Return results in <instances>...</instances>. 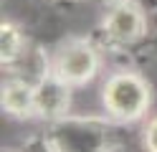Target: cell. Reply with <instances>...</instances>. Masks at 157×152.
Masks as SVG:
<instances>
[{
  "label": "cell",
  "instance_id": "obj_1",
  "mask_svg": "<svg viewBox=\"0 0 157 152\" xmlns=\"http://www.w3.org/2000/svg\"><path fill=\"white\" fill-rule=\"evenodd\" d=\"M53 152H117L124 145L122 122L101 117H61L46 132Z\"/></svg>",
  "mask_w": 157,
  "mask_h": 152
},
{
  "label": "cell",
  "instance_id": "obj_2",
  "mask_svg": "<svg viewBox=\"0 0 157 152\" xmlns=\"http://www.w3.org/2000/svg\"><path fill=\"white\" fill-rule=\"evenodd\" d=\"M101 101L109 117H114L117 122H137L147 114L152 101V91L150 84L134 71H119V74L109 76V81L104 84L101 91Z\"/></svg>",
  "mask_w": 157,
  "mask_h": 152
},
{
  "label": "cell",
  "instance_id": "obj_3",
  "mask_svg": "<svg viewBox=\"0 0 157 152\" xmlns=\"http://www.w3.org/2000/svg\"><path fill=\"white\" fill-rule=\"evenodd\" d=\"M99 51H96L89 41L74 38L58 46L51 61V74L56 79H61L68 86H84L96 76L99 71Z\"/></svg>",
  "mask_w": 157,
  "mask_h": 152
},
{
  "label": "cell",
  "instance_id": "obj_4",
  "mask_svg": "<svg viewBox=\"0 0 157 152\" xmlns=\"http://www.w3.org/2000/svg\"><path fill=\"white\" fill-rule=\"evenodd\" d=\"M101 36L112 48L137 46L147 36V13L134 0H117L104 15Z\"/></svg>",
  "mask_w": 157,
  "mask_h": 152
},
{
  "label": "cell",
  "instance_id": "obj_5",
  "mask_svg": "<svg viewBox=\"0 0 157 152\" xmlns=\"http://www.w3.org/2000/svg\"><path fill=\"white\" fill-rule=\"evenodd\" d=\"M71 104V86L63 84L61 79L48 74L36 81V111L46 122H56L68 114Z\"/></svg>",
  "mask_w": 157,
  "mask_h": 152
},
{
  "label": "cell",
  "instance_id": "obj_6",
  "mask_svg": "<svg viewBox=\"0 0 157 152\" xmlns=\"http://www.w3.org/2000/svg\"><path fill=\"white\" fill-rule=\"evenodd\" d=\"M3 109L10 117H18V119L38 117V111H36V84L28 79L10 76L3 84Z\"/></svg>",
  "mask_w": 157,
  "mask_h": 152
},
{
  "label": "cell",
  "instance_id": "obj_7",
  "mask_svg": "<svg viewBox=\"0 0 157 152\" xmlns=\"http://www.w3.org/2000/svg\"><path fill=\"white\" fill-rule=\"evenodd\" d=\"M0 48H3V68L13 66L15 61H21L25 53V41L23 33L18 30L13 23H3V33H0Z\"/></svg>",
  "mask_w": 157,
  "mask_h": 152
},
{
  "label": "cell",
  "instance_id": "obj_8",
  "mask_svg": "<svg viewBox=\"0 0 157 152\" xmlns=\"http://www.w3.org/2000/svg\"><path fill=\"white\" fill-rule=\"evenodd\" d=\"M144 150L157 152V117H152L144 127Z\"/></svg>",
  "mask_w": 157,
  "mask_h": 152
},
{
  "label": "cell",
  "instance_id": "obj_9",
  "mask_svg": "<svg viewBox=\"0 0 157 152\" xmlns=\"http://www.w3.org/2000/svg\"><path fill=\"white\" fill-rule=\"evenodd\" d=\"M23 152H53V147L48 145L46 137H36V139H31V142L23 147Z\"/></svg>",
  "mask_w": 157,
  "mask_h": 152
},
{
  "label": "cell",
  "instance_id": "obj_10",
  "mask_svg": "<svg viewBox=\"0 0 157 152\" xmlns=\"http://www.w3.org/2000/svg\"><path fill=\"white\" fill-rule=\"evenodd\" d=\"M66 3H71V0H66Z\"/></svg>",
  "mask_w": 157,
  "mask_h": 152
},
{
  "label": "cell",
  "instance_id": "obj_11",
  "mask_svg": "<svg viewBox=\"0 0 157 152\" xmlns=\"http://www.w3.org/2000/svg\"><path fill=\"white\" fill-rule=\"evenodd\" d=\"M21 152H23V150H21Z\"/></svg>",
  "mask_w": 157,
  "mask_h": 152
}]
</instances>
